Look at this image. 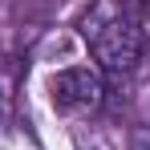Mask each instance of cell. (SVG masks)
<instances>
[{
    "instance_id": "7a4b0ae2",
    "label": "cell",
    "mask_w": 150,
    "mask_h": 150,
    "mask_svg": "<svg viewBox=\"0 0 150 150\" xmlns=\"http://www.w3.org/2000/svg\"><path fill=\"white\" fill-rule=\"evenodd\" d=\"M101 73L93 69H61V73L49 77V98L61 114L69 110H93L101 101Z\"/></svg>"
},
{
    "instance_id": "6da1fadb",
    "label": "cell",
    "mask_w": 150,
    "mask_h": 150,
    "mask_svg": "<svg viewBox=\"0 0 150 150\" xmlns=\"http://www.w3.org/2000/svg\"><path fill=\"white\" fill-rule=\"evenodd\" d=\"M93 57L105 69H130L142 57V28L134 21H110L93 33Z\"/></svg>"
}]
</instances>
